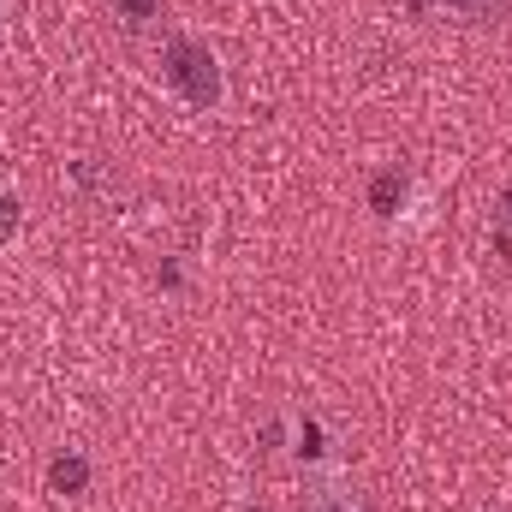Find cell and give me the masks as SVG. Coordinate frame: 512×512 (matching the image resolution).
I'll return each mask as SVG.
<instances>
[{"instance_id":"7a4b0ae2","label":"cell","mask_w":512,"mask_h":512,"mask_svg":"<svg viewBox=\"0 0 512 512\" xmlns=\"http://www.w3.org/2000/svg\"><path fill=\"white\" fill-rule=\"evenodd\" d=\"M292 512H364L358 507V489L328 465V471H310L304 489H298V507Z\"/></svg>"},{"instance_id":"8992f818","label":"cell","mask_w":512,"mask_h":512,"mask_svg":"<svg viewBox=\"0 0 512 512\" xmlns=\"http://www.w3.org/2000/svg\"><path fill=\"white\" fill-rule=\"evenodd\" d=\"M18 221H24L18 191H6V185H0V239H12V233H18Z\"/></svg>"},{"instance_id":"277c9868","label":"cell","mask_w":512,"mask_h":512,"mask_svg":"<svg viewBox=\"0 0 512 512\" xmlns=\"http://www.w3.org/2000/svg\"><path fill=\"white\" fill-rule=\"evenodd\" d=\"M399 203H405V173H399V167H382V173L370 179V209H376L382 221H393Z\"/></svg>"},{"instance_id":"3957f363","label":"cell","mask_w":512,"mask_h":512,"mask_svg":"<svg viewBox=\"0 0 512 512\" xmlns=\"http://www.w3.org/2000/svg\"><path fill=\"white\" fill-rule=\"evenodd\" d=\"M48 489H54V495H84V489H90V459H84V453H60V459L48 465Z\"/></svg>"},{"instance_id":"5b68a950","label":"cell","mask_w":512,"mask_h":512,"mask_svg":"<svg viewBox=\"0 0 512 512\" xmlns=\"http://www.w3.org/2000/svg\"><path fill=\"white\" fill-rule=\"evenodd\" d=\"M435 6L453 12V18H465V24H501L512 0H435Z\"/></svg>"},{"instance_id":"6da1fadb","label":"cell","mask_w":512,"mask_h":512,"mask_svg":"<svg viewBox=\"0 0 512 512\" xmlns=\"http://www.w3.org/2000/svg\"><path fill=\"white\" fill-rule=\"evenodd\" d=\"M161 78H167L191 108H203V114H215V108L227 102V72H221L215 48L197 42V36H167V48H161Z\"/></svg>"},{"instance_id":"ba28073f","label":"cell","mask_w":512,"mask_h":512,"mask_svg":"<svg viewBox=\"0 0 512 512\" xmlns=\"http://www.w3.org/2000/svg\"><path fill=\"white\" fill-rule=\"evenodd\" d=\"M501 221H507V227H512V185H507V191H501Z\"/></svg>"},{"instance_id":"52a82bcc","label":"cell","mask_w":512,"mask_h":512,"mask_svg":"<svg viewBox=\"0 0 512 512\" xmlns=\"http://www.w3.org/2000/svg\"><path fill=\"white\" fill-rule=\"evenodd\" d=\"M114 6L126 12L131 24H143V18H155V6H161V0H114Z\"/></svg>"}]
</instances>
